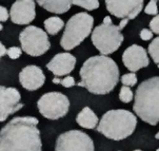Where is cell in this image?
Here are the masks:
<instances>
[{
	"mask_svg": "<svg viewBox=\"0 0 159 151\" xmlns=\"http://www.w3.org/2000/svg\"><path fill=\"white\" fill-rule=\"evenodd\" d=\"M80 80L76 83L97 95L110 93L119 80V68L109 56H92L83 63L79 72Z\"/></svg>",
	"mask_w": 159,
	"mask_h": 151,
	"instance_id": "1",
	"label": "cell"
},
{
	"mask_svg": "<svg viewBox=\"0 0 159 151\" xmlns=\"http://www.w3.org/2000/svg\"><path fill=\"white\" fill-rule=\"evenodd\" d=\"M38 124L34 116L11 120L0 130V151H42Z\"/></svg>",
	"mask_w": 159,
	"mask_h": 151,
	"instance_id": "2",
	"label": "cell"
},
{
	"mask_svg": "<svg viewBox=\"0 0 159 151\" xmlns=\"http://www.w3.org/2000/svg\"><path fill=\"white\" fill-rule=\"evenodd\" d=\"M133 109L143 122L152 126L159 123V76L140 83L135 92Z\"/></svg>",
	"mask_w": 159,
	"mask_h": 151,
	"instance_id": "3",
	"label": "cell"
},
{
	"mask_svg": "<svg viewBox=\"0 0 159 151\" xmlns=\"http://www.w3.org/2000/svg\"><path fill=\"white\" fill-rule=\"evenodd\" d=\"M137 117L128 110H110L102 115L97 126V131L114 141H121L135 131Z\"/></svg>",
	"mask_w": 159,
	"mask_h": 151,
	"instance_id": "4",
	"label": "cell"
},
{
	"mask_svg": "<svg viewBox=\"0 0 159 151\" xmlns=\"http://www.w3.org/2000/svg\"><path fill=\"white\" fill-rule=\"evenodd\" d=\"M94 18L87 12H80L72 16L66 25L60 39L63 50L70 51L79 45L92 33Z\"/></svg>",
	"mask_w": 159,
	"mask_h": 151,
	"instance_id": "5",
	"label": "cell"
},
{
	"mask_svg": "<svg viewBox=\"0 0 159 151\" xmlns=\"http://www.w3.org/2000/svg\"><path fill=\"white\" fill-rule=\"evenodd\" d=\"M123 39L121 31L115 25L101 23L92 32V42L103 56L116 52L120 48Z\"/></svg>",
	"mask_w": 159,
	"mask_h": 151,
	"instance_id": "6",
	"label": "cell"
},
{
	"mask_svg": "<svg viewBox=\"0 0 159 151\" xmlns=\"http://www.w3.org/2000/svg\"><path fill=\"white\" fill-rule=\"evenodd\" d=\"M21 50L30 56H41L51 48L47 32L35 26H26L19 35Z\"/></svg>",
	"mask_w": 159,
	"mask_h": 151,
	"instance_id": "7",
	"label": "cell"
},
{
	"mask_svg": "<svg viewBox=\"0 0 159 151\" xmlns=\"http://www.w3.org/2000/svg\"><path fill=\"white\" fill-rule=\"evenodd\" d=\"M40 114L48 120H59L66 115L70 109V101L63 93L48 92L45 93L37 101Z\"/></svg>",
	"mask_w": 159,
	"mask_h": 151,
	"instance_id": "8",
	"label": "cell"
},
{
	"mask_svg": "<svg viewBox=\"0 0 159 151\" xmlns=\"http://www.w3.org/2000/svg\"><path fill=\"white\" fill-rule=\"evenodd\" d=\"M55 151H95L93 139L79 130H70L57 137Z\"/></svg>",
	"mask_w": 159,
	"mask_h": 151,
	"instance_id": "9",
	"label": "cell"
},
{
	"mask_svg": "<svg viewBox=\"0 0 159 151\" xmlns=\"http://www.w3.org/2000/svg\"><path fill=\"white\" fill-rule=\"evenodd\" d=\"M107 10L111 15L122 19H135L143 9L142 0H107Z\"/></svg>",
	"mask_w": 159,
	"mask_h": 151,
	"instance_id": "10",
	"label": "cell"
},
{
	"mask_svg": "<svg viewBox=\"0 0 159 151\" xmlns=\"http://www.w3.org/2000/svg\"><path fill=\"white\" fill-rule=\"evenodd\" d=\"M16 88L0 86V122H4L10 115L18 112L24 105Z\"/></svg>",
	"mask_w": 159,
	"mask_h": 151,
	"instance_id": "11",
	"label": "cell"
},
{
	"mask_svg": "<svg viewBox=\"0 0 159 151\" xmlns=\"http://www.w3.org/2000/svg\"><path fill=\"white\" fill-rule=\"evenodd\" d=\"M122 63L125 68L130 70L132 73L139 71L150 64V59L147 50L138 45H132L126 48L122 54Z\"/></svg>",
	"mask_w": 159,
	"mask_h": 151,
	"instance_id": "12",
	"label": "cell"
},
{
	"mask_svg": "<svg viewBox=\"0 0 159 151\" xmlns=\"http://www.w3.org/2000/svg\"><path fill=\"white\" fill-rule=\"evenodd\" d=\"M13 23L19 26L29 25L36 17V4L33 0H18L13 3L10 11Z\"/></svg>",
	"mask_w": 159,
	"mask_h": 151,
	"instance_id": "13",
	"label": "cell"
},
{
	"mask_svg": "<svg viewBox=\"0 0 159 151\" xmlns=\"http://www.w3.org/2000/svg\"><path fill=\"white\" fill-rule=\"evenodd\" d=\"M76 66V58L69 52L58 53L51 59L47 64L48 71L55 75V77L68 76Z\"/></svg>",
	"mask_w": 159,
	"mask_h": 151,
	"instance_id": "14",
	"label": "cell"
},
{
	"mask_svg": "<svg viewBox=\"0 0 159 151\" xmlns=\"http://www.w3.org/2000/svg\"><path fill=\"white\" fill-rule=\"evenodd\" d=\"M19 82L21 86L28 91H36L43 86L45 76L43 71L37 66H26L19 73Z\"/></svg>",
	"mask_w": 159,
	"mask_h": 151,
	"instance_id": "15",
	"label": "cell"
},
{
	"mask_svg": "<svg viewBox=\"0 0 159 151\" xmlns=\"http://www.w3.org/2000/svg\"><path fill=\"white\" fill-rule=\"evenodd\" d=\"M76 122L80 127L84 129H95L98 126V117L96 113L89 107H84L77 114Z\"/></svg>",
	"mask_w": 159,
	"mask_h": 151,
	"instance_id": "16",
	"label": "cell"
},
{
	"mask_svg": "<svg viewBox=\"0 0 159 151\" xmlns=\"http://www.w3.org/2000/svg\"><path fill=\"white\" fill-rule=\"evenodd\" d=\"M38 4L51 13L63 14L71 9L72 2L69 0H44V1L40 0L38 1Z\"/></svg>",
	"mask_w": 159,
	"mask_h": 151,
	"instance_id": "17",
	"label": "cell"
},
{
	"mask_svg": "<svg viewBox=\"0 0 159 151\" xmlns=\"http://www.w3.org/2000/svg\"><path fill=\"white\" fill-rule=\"evenodd\" d=\"M44 29L48 34L50 35H57L61 30L63 29L64 22L61 18L57 17V16H53V17L47 18L43 21Z\"/></svg>",
	"mask_w": 159,
	"mask_h": 151,
	"instance_id": "18",
	"label": "cell"
},
{
	"mask_svg": "<svg viewBox=\"0 0 159 151\" xmlns=\"http://www.w3.org/2000/svg\"><path fill=\"white\" fill-rule=\"evenodd\" d=\"M148 52H149L153 61L156 64H159V37H156L155 39H153V41L149 45Z\"/></svg>",
	"mask_w": 159,
	"mask_h": 151,
	"instance_id": "19",
	"label": "cell"
},
{
	"mask_svg": "<svg viewBox=\"0 0 159 151\" xmlns=\"http://www.w3.org/2000/svg\"><path fill=\"white\" fill-rule=\"evenodd\" d=\"M72 4L80 7L87 11H94L99 7V1L97 0H80V1H71Z\"/></svg>",
	"mask_w": 159,
	"mask_h": 151,
	"instance_id": "20",
	"label": "cell"
},
{
	"mask_svg": "<svg viewBox=\"0 0 159 151\" xmlns=\"http://www.w3.org/2000/svg\"><path fill=\"white\" fill-rule=\"evenodd\" d=\"M133 91L131 90V88L125 87V86H122L120 89V92H119V99L125 104H129L133 101Z\"/></svg>",
	"mask_w": 159,
	"mask_h": 151,
	"instance_id": "21",
	"label": "cell"
},
{
	"mask_svg": "<svg viewBox=\"0 0 159 151\" xmlns=\"http://www.w3.org/2000/svg\"><path fill=\"white\" fill-rule=\"evenodd\" d=\"M121 83H122L123 86L125 87H134V86L137 83V76L135 73H126V74H123L122 77L120 78Z\"/></svg>",
	"mask_w": 159,
	"mask_h": 151,
	"instance_id": "22",
	"label": "cell"
},
{
	"mask_svg": "<svg viewBox=\"0 0 159 151\" xmlns=\"http://www.w3.org/2000/svg\"><path fill=\"white\" fill-rule=\"evenodd\" d=\"M144 13L148 15H158V9H157V1L151 0L148 3L147 7H144Z\"/></svg>",
	"mask_w": 159,
	"mask_h": 151,
	"instance_id": "23",
	"label": "cell"
},
{
	"mask_svg": "<svg viewBox=\"0 0 159 151\" xmlns=\"http://www.w3.org/2000/svg\"><path fill=\"white\" fill-rule=\"evenodd\" d=\"M22 54V50L21 48L18 47H12L10 49H7V55L9 56L11 59H18Z\"/></svg>",
	"mask_w": 159,
	"mask_h": 151,
	"instance_id": "24",
	"label": "cell"
},
{
	"mask_svg": "<svg viewBox=\"0 0 159 151\" xmlns=\"http://www.w3.org/2000/svg\"><path fill=\"white\" fill-rule=\"evenodd\" d=\"M150 31L153 34L159 35V15H156L152 20L150 21Z\"/></svg>",
	"mask_w": 159,
	"mask_h": 151,
	"instance_id": "25",
	"label": "cell"
},
{
	"mask_svg": "<svg viewBox=\"0 0 159 151\" xmlns=\"http://www.w3.org/2000/svg\"><path fill=\"white\" fill-rule=\"evenodd\" d=\"M60 85H62L64 88H71V87H74L75 85H76V83H75V79L73 76H66L62 79H60Z\"/></svg>",
	"mask_w": 159,
	"mask_h": 151,
	"instance_id": "26",
	"label": "cell"
},
{
	"mask_svg": "<svg viewBox=\"0 0 159 151\" xmlns=\"http://www.w3.org/2000/svg\"><path fill=\"white\" fill-rule=\"evenodd\" d=\"M140 38L144 41H148V40H151L153 38V33L148 29H142L141 32H140Z\"/></svg>",
	"mask_w": 159,
	"mask_h": 151,
	"instance_id": "27",
	"label": "cell"
},
{
	"mask_svg": "<svg viewBox=\"0 0 159 151\" xmlns=\"http://www.w3.org/2000/svg\"><path fill=\"white\" fill-rule=\"evenodd\" d=\"M10 17V13L7 12V10L4 7L0 5V22H4L9 19Z\"/></svg>",
	"mask_w": 159,
	"mask_h": 151,
	"instance_id": "28",
	"label": "cell"
},
{
	"mask_svg": "<svg viewBox=\"0 0 159 151\" xmlns=\"http://www.w3.org/2000/svg\"><path fill=\"white\" fill-rule=\"evenodd\" d=\"M7 54V48L4 47V45L0 41V59H1L3 56Z\"/></svg>",
	"mask_w": 159,
	"mask_h": 151,
	"instance_id": "29",
	"label": "cell"
},
{
	"mask_svg": "<svg viewBox=\"0 0 159 151\" xmlns=\"http://www.w3.org/2000/svg\"><path fill=\"white\" fill-rule=\"evenodd\" d=\"M128 22H129V20H128V19H122V20L120 21L119 26H118V28H119L120 31H121L122 29H125V26L128 25Z\"/></svg>",
	"mask_w": 159,
	"mask_h": 151,
	"instance_id": "30",
	"label": "cell"
},
{
	"mask_svg": "<svg viewBox=\"0 0 159 151\" xmlns=\"http://www.w3.org/2000/svg\"><path fill=\"white\" fill-rule=\"evenodd\" d=\"M102 23H104V25H113L111 17H110V16H106V17L103 18V21H102Z\"/></svg>",
	"mask_w": 159,
	"mask_h": 151,
	"instance_id": "31",
	"label": "cell"
},
{
	"mask_svg": "<svg viewBox=\"0 0 159 151\" xmlns=\"http://www.w3.org/2000/svg\"><path fill=\"white\" fill-rule=\"evenodd\" d=\"M52 83H55V85H58V83H60V78L58 77H54L52 79Z\"/></svg>",
	"mask_w": 159,
	"mask_h": 151,
	"instance_id": "32",
	"label": "cell"
},
{
	"mask_svg": "<svg viewBox=\"0 0 159 151\" xmlns=\"http://www.w3.org/2000/svg\"><path fill=\"white\" fill-rule=\"evenodd\" d=\"M155 139H159V132H158V133L155 135Z\"/></svg>",
	"mask_w": 159,
	"mask_h": 151,
	"instance_id": "33",
	"label": "cell"
},
{
	"mask_svg": "<svg viewBox=\"0 0 159 151\" xmlns=\"http://www.w3.org/2000/svg\"><path fill=\"white\" fill-rule=\"evenodd\" d=\"M1 30H2V25L0 23V31H1Z\"/></svg>",
	"mask_w": 159,
	"mask_h": 151,
	"instance_id": "34",
	"label": "cell"
},
{
	"mask_svg": "<svg viewBox=\"0 0 159 151\" xmlns=\"http://www.w3.org/2000/svg\"><path fill=\"white\" fill-rule=\"evenodd\" d=\"M134 151H142V150H134Z\"/></svg>",
	"mask_w": 159,
	"mask_h": 151,
	"instance_id": "35",
	"label": "cell"
},
{
	"mask_svg": "<svg viewBox=\"0 0 159 151\" xmlns=\"http://www.w3.org/2000/svg\"><path fill=\"white\" fill-rule=\"evenodd\" d=\"M156 151H159V148H158V149H157V150H156Z\"/></svg>",
	"mask_w": 159,
	"mask_h": 151,
	"instance_id": "36",
	"label": "cell"
},
{
	"mask_svg": "<svg viewBox=\"0 0 159 151\" xmlns=\"http://www.w3.org/2000/svg\"><path fill=\"white\" fill-rule=\"evenodd\" d=\"M157 66H158V68H159V64H157Z\"/></svg>",
	"mask_w": 159,
	"mask_h": 151,
	"instance_id": "37",
	"label": "cell"
}]
</instances>
